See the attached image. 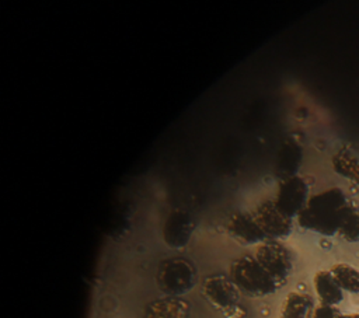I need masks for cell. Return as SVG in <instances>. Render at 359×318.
<instances>
[{
  "label": "cell",
  "instance_id": "cell-4",
  "mask_svg": "<svg viewBox=\"0 0 359 318\" xmlns=\"http://www.w3.org/2000/svg\"><path fill=\"white\" fill-rule=\"evenodd\" d=\"M202 294L213 308L229 318L234 317L237 311H243L240 308L241 293L230 276L210 275L205 277L202 283Z\"/></svg>",
  "mask_w": 359,
  "mask_h": 318
},
{
  "label": "cell",
  "instance_id": "cell-1",
  "mask_svg": "<svg viewBox=\"0 0 359 318\" xmlns=\"http://www.w3.org/2000/svg\"><path fill=\"white\" fill-rule=\"evenodd\" d=\"M351 200L341 188H328L309 198L306 206L297 214L296 221L304 230L325 237L335 235L339 231Z\"/></svg>",
  "mask_w": 359,
  "mask_h": 318
},
{
  "label": "cell",
  "instance_id": "cell-9",
  "mask_svg": "<svg viewBox=\"0 0 359 318\" xmlns=\"http://www.w3.org/2000/svg\"><path fill=\"white\" fill-rule=\"evenodd\" d=\"M194 228L195 221L192 216L185 210L174 209L163 226L164 242L174 249H181L189 242Z\"/></svg>",
  "mask_w": 359,
  "mask_h": 318
},
{
  "label": "cell",
  "instance_id": "cell-17",
  "mask_svg": "<svg viewBox=\"0 0 359 318\" xmlns=\"http://www.w3.org/2000/svg\"><path fill=\"white\" fill-rule=\"evenodd\" d=\"M342 312L337 305L318 304L313 310L311 318H342Z\"/></svg>",
  "mask_w": 359,
  "mask_h": 318
},
{
  "label": "cell",
  "instance_id": "cell-7",
  "mask_svg": "<svg viewBox=\"0 0 359 318\" xmlns=\"http://www.w3.org/2000/svg\"><path fill=\"white\" fill-rule=\"evenodd\" d=\"M251 213L266 240L282 241L292 234L293 220L278 209L273 199L262 200L251 210Z\"/></svg>",
  "mask_w": 359,
  "mask_h": 318
},
{
  "label": "cell",
  "instance_id": "cell-3",
  "mask_svg": "<svg viewBox=\"0 0 359 318\" xmlns=\"http://www.w3.org/2000/svg\"><path fill=\"white\" fill-rule=\"evenodd\" d=\"M198 275L192 262L185 258H168L160 262L156 272L157 287L170 297H180L196 284Z\"/></svg>",
  "mask_w": 359,
  "mask_h": 318
},
{
  "label": "cell",
  "instance_id": "cell-2",
  "mask_svg": "<svg viewBox=\"0 0 359 318\" xmlns=\"http://www.w3.org/2000/svg\"><path fill=\"white\" fill-rule=\"evenodd\" d=\"M229 276L238 287L240 293L251 298L271 296L282 287V284L264 269L254 255L236 258L230 263Z\"/></svg>",
  "mask_w": 359,
  "mask_h": 318
},
{
  "label": "cell",
  "instance_id": "cell-11",
  "mask_svg": "<svg viewBox=\"0 0 359 318\" xmlns=\"http://www.w3.org/2000/svg\"><path fill=\"white\" fill-rule=\"evenodd\" d=\"M314 291L320 300V304L338 305L344 300V290L339 287L332 273L325 269L316 272L313 277Z\"/></svg>",
  "mask_w": 359,
  "mask_h": 318
},
{
  "label": "cell",
  "instance_id": "cell-13",
  "mask_svg": "<svg viewBox=\"0 0 359 318\" xmlns=\"http://www.w3.org/2000/svg\"><path fill=\"white\" fill-rule=\"evenodd\" d=\"M314 310L313 298L300 291H290L282 301L279 318H311Z\"/></svg>",
  "mask_w": 359,
  "mask_h": 318
},
{
  "label": "cell",
  "instance_id": "cell-18",
  "mask_svg": "<svg viewBox=\"0 0 359 318\" xmlns=\"http://www.w3.org/2000/svg\"><path fill=\"white\" fill-rule=\"evenodd\" d=\"M342 318H359L358 312H352V314H344Z\"/></svg>",
  "mask_w": 359,
  "mask_h": 318
},
{
  "label": "cell",
  "instance_id": "cell-5",
  "mask_svg": "<svg viewBox=\"0 0 359 318\" xmlns=\"http://www.w3.org/2000/svg\"><path fill=\"white\" fill-rule=\"evenodd\" d=\"M254 256L276 282L285 286L293 272V258L290 249L282 241H264L257 245Z\"/></svg>",
  "mask_w": 359,
  "mask_h": 318
},
{
  "label": "cell",
  "instance_id": "cell-14",
  "mask_svg": "<svg viewBox=\"0 0 359 318\" xmlns=\"http://www.w3.org/2000/svg\"><path fill=\"white\" fill-rule=\"evenodd\" d=\"M330 272L339 284V287L351 294H359V269L349 263H335Z\"/></svg>",
  "mask_w": 359,
  "mask_h": 318
},
{
  "label": "cell",
  "instance_id": "cell-6",
  "mask_svg": "<svg viewBox=\"0 0 359 318\" xmlns=\"http://www.w3.org/2000/svg\"><path fill=\"white\" fill-rule=\"evenodd\" d=\"M310 198V185L302 175L280 179L275 195V205L289 219H296Z\"/></svg>",
  "mask_w": 359,
  "mask_h": 318
},
{
  "label": "cell",
  "instance_id": "cell-8",
  "mask_svg": "<svg viewBox=\"0 0 359 318\" xmlns=\"http://www.w3.org/2000/svg\"><path fill=\"white\" fill-rule=\"evenodd\" d=\"M227 234L240 245H259L266 241L265 234L259 228L251 212L233 213L226 224Z\"/></svg>",
  "mask_w": 359,
  "mask_h": 318
},
{
  "label": "cell",
  "instance_id": "cell-15",
  "mask_svg": "<svg viewBox=\"0 0 359 318\" xmlns=\"http://www.w3.org/2000/svg\"><path fill=\"white\" fill-rule=\"evenodd\" d=\"M338 235L348 242H359V205L355 200H351L344 214Z\"/></svg>",
  "mask_w": 359,
  "mask_h": 318
},
{
  "label": "cell",
  "instance_id": "cell-12",
  "mask_svg": "<svg viewBox=\"0 0 359 318\" xmlns=\"http://www.w3.org/2000/svg\"><path fill=\"white\" fill-rule=\"evenodd\" d=\"M332 170L359 188V155L348 146L339 147L331 158Z\"/></svg>",
  "mask_w": 359,
  "mask_h": 318
},
{
  "label": "cell",
  "instance_id": "cell-16",
  "mask_svg": "<svg viewBox=\"0 0 359 318\" xmlns=\"http://www.w3.org/2000/svg\"><path fill=\"white\" fill-rule=\"evenodd\" d=\"M299 160H300V150L290 143L283 144V147L279 151V160L276 164V171H278V177H280V179H285L287 177L296 175V167L299 165Z\"/></svg>",
  "mask_w": 359,
  "mask_h": 318
},
{
  "label": "cell",
  "instance_id": "cell-10",
  "mask_svg": "<svg viewBox=\"0 0 359 318\" xmlns=\"http://www.w3.org/2000/svg\"><path fill=\"white\" fill-rule=\"evenodd\" d=\"M144 318H189V305L180 297H163L150 301L143 311Z\"/></svg>",
  "mask_w": 359,
  "mask_h": 318
}]
</instances>
